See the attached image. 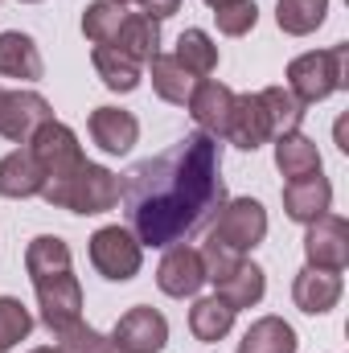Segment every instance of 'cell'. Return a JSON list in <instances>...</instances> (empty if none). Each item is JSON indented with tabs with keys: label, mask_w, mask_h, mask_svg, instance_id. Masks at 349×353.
Segmentation results:
<instances>
[{
	"label": "cell",
	"mask_w": 349,
	"mask_h": 353,
	"mask_svg": "<svg viewBox=\"0 0 349 353\" xmlns=\"http://www.w3.org/2000/svg\"><path fill=\"white\" fill-rule=\"evenodd\" d=\"M115 4H123V8H128V4H136V0H115Z\"/></svg>",
	"instance_id": "38"
},
{
	"label": "cell",
	"mask_w": 349,
	"mask_h": 353,
	"mask_svg": "<svg viewBox=\"0 0 349 353\" xmlns=\"http://www.w3.org/2000/svg\"><path fill=\"white\" fill-rule=\"evenodd\" d=\"M304 259L308 267L346 271L349 263V222L341 214H325L304 226Z\"/></svg>",
	"instance_id": "8"
},
{
	"label": "cell",
	"mask_w": 349,
	"mask_h": 353,
	"mask_svg": "<svg viewBox=\"0 0 349 353\" xmlns=\"http://www.w3.org/2000/svg\"><path fill=\"white\" fill-rule=\"evenodd\" d=\"M157 288L173 300L185 296H197L206 288V263H201V251L189 247V243H173L165 247V259L157 267Z\"/></svg>",
	"instance_id": "11"
},
{
	"label": "cell",
	"mask_w": 349,
	"mask_h": 353,
	"mask_svg": "<svg viewBox=\"0 0 349 353\" xmlns=\"http://www.w3.org/2000/svg\"><path fill=\"white\" fill-rule=\"evenodd\" d=\"M87 255H90V267L111 283H128L144 267V247L128 226H99L90 234Z\"/></svg>",
	"instance_id": "5"
},
{
	"label": "cell",
	"mask_w": 349,
	"mask_h": 353,
	"mask_svg": "<svg viewBox=\"0 0 349 353\" xmlns=\"http://www.w3.org/2000/svg\"><path fill=\"white\" fill-rule=\"evenodd\" d=\"M263 292H267V275H263V267L251 263L247 255L230 267L222 279H214V296H218V300H226L235 312L255 308V304L263 300Z\"/></svg>",
	"instance_id": "19"
},
{
	"label": "cell",
	"mask_w": 349,
	"mask_h": 353,
	"mask_svg": "<svg viewBox=\"0 0 349 353\" xmlns=\"http://www.w3.org/2000/svg\"><path fill=\"white\" fill-rule=\"evenodd\" d=\"M111 46L123 50L128 58H136L140 66H148L161 54V21H152L148 12H128Z\"/></svg>",
	"instance_id": "21"
},
{
	"label": "cell",
	"mask_w": 349,
	"mask_h": 353,
	"mask_svg": "<svg viewBox=\"0 0 349 353\" xmlns=\"http://www.w3.org/2000/svg\"><path fill=\"white\" fill-rule=\"evenodd\" d=\"M148 79H152V90H157L165 103H173V107H185L189 94H193V87H197V79L177 62L173 54H157V58L148 62Z\"/></svg>",
	"instance_id": "26"
},
{
	"label": "cell",
	"mask_w": 349,
	"mask_h": 353,
	"mask_svg": "<svg viewBox=\"0 0 349 353\" xmlns=\"http://www.w3.org/2000/svg\"><path fill=\"white\" fill-rule=\"evenodd\" d=\"M349 87V46H329V50H308L300 58L288 62V90L312 107V103H325L329 94Z\"/></svg>",
	"instance_id": "3"
},
{
	"label": "cell",
	"mask_w": 349,
	"mask_h": 353,
	"mask_svg": "<svg viewBox=\"0 0 349 353\" xmlns=\"http://www.w3.org/2000/svg\"><path fill=\"white\" fill-rule=\"evenodd\" d=\"M259 99H263V107H267V119H271V132H275V136L300 132V123H304V103H300L288 87H263Z\"/></svg>",
	"instance_id": "30"
},
{
	"label": "cell",
	"mask_w": 349,
	"mask_h": 353,
	"mask_svg": "<svg viewBox=\"0 0 349 353\" xmlns=\"http://www.w3.org/2000/svg\"><path fill=\"white\" fill-rule=\"evenodd\" d=\"M46 74V62H41V50L29 33L21 29H4L0 33V79H12V83H37Z\"/></svg>",
	"instance_id": "17"
},
{
	"label": "cell",
	"mask_w": 349,
	"mask_h": 353,
	"mask_svg": "<svg viewBox=\"0 0 349 353\" xmlns=\"http://www.w3.org/2000/svg\"><path fill=\"white\" fill-rule=\"evenodd\" d=\"M41 189H46V173L25 144L12 148L8 157H0V197L25 201V197H41Z\"/></svg>",
	"instance_id": "18"
},
{
	"label": "cell",
	"mask_w": 349,
	"mask_h": 353,
	"mask_svg": "<svg viewBox=\"0 0 349 353\" xmlns=\"http://www.w3.org/2000/svg\"><path fill=\"white\" fill-rule=\"evenodd\" d=\"M87 132L107 157H128L140 140V119L123 107H94L87 119Z\"/></svg>",
	"instance_id": "15"
},
{
	"label": "cell",
	"mask_w": 349,
	"mask_h": 353,
	"mask_svg": "<svg viewBox=\"0 0 349 353\" xmlns=\"http://www.w3.org/2000/svg\"><path fill=\"white\" fill-rule=\"evenodd\" d=\"M263 239H267V210L255 197H226L206 230V243L230 255H251Z\"/></svg>",
	"instance_id": "4"
},
{
	"label": "cell",
	"mask_w": 349,
	"mask_h": 353,
	"mask_svg": "<svg viewBox=\"0 0 349 353\" xmlns=\"http://www.w3.org/2000/svg\"><path fill=\"white\" fill-rule=\"evenodd\" d=\"M173 58L193 74V79H210L218 70V41L206 33V29H185L177 37V50Z\"/></svg>",
	"instance_id": "27"
},
{
	"label": "cell",
	"mask_w": 349,
	"mask_h": 353,
	"mask_svg": "<svg viewBox=\"0 0 349 353\" xmlns=\"http://www.w3.org/2000/svg\"><path fill=\"white\" fill-rule=\"evenodd\" d=\"M296 350H300V337L283 316H259L239 341V353H296Z\"/></svg>",
	"instance_id": "25"
},
{
	"label": "cell",
	"mask_w": 349,
	"mask_h": 353,
	"mask_svg": "<svg viewBox=\"0 0 349 353\" xmlns=\"http://www.w3.org/2000/svg\"><path fill=\"white\" fill-rule=\"evenodd\" d=\"M119 176L111 173L107 165H94V161H83L74 173L58 176L41 189V201L54 205V210H70V214H107L119 205Z\"/></svg>",
	"instance_id": "2"
},
{
	"label": "cell",
	"mask_w": 349,
	"mask_h": 353,
	"mask_svg": "<svg viewBox=\"0 0 349 353\" xmlns=\"http://www.w3.org/2000/svg\"><path fill=\"white\" fill-rule=\"evenodd\" d=\"M21 4H37V0H21Z\"/></svg>",
	"instance_id": "40"
},
{
	"label": "cell",
	"mask_w": 349,
	"mask_h": 353,
	"mask_svg": "<svg viewBox=\"0 0 349 353\" xmlns=\"http://www.w3.org/2000/svg\"><path fill=\"white\" fill-rule=\"evenodd\" d=\"M25 271L29 279H50V275H62V271H74V255H70V243L58 239V234H37L29 247H25Z\"/></svg>",
	"instance_id": "24"
},
{
	"label": "cell",
	"mask_w": 349,
	"mask_h": 353,
	"mask_svg": "<svg viewBox=\"0 0 349 353\" xmlns=\"http://www.w3.org/2000/svg\"><path fill=\"white\" fill-rule=\"evenodd\" d=\"M329 17V0H279L275 4V25L288 37H308L325 25Z\"/></svg>",
	"instance_id": "28"
},
{
	"label": "cell",
	"mask_w": 349,
	"mask_h": 353,
	"mask_svg": "<svg viewBox=\"0 0 349 353\" xmlns=\"http://www.w3.org/2000/svg\"><path fill=\"white\" fill-rule=\"evenodd\" d=\"M123 17H128L123 4H115V0H90L87 8H83V37H87L90 46H111L115 33H119V25H123Z\"/></svg>",
	"instance_id": "29"
},
{
	"label": "cell",
	"mask_w": 349,
	"mask_h": 353,
	"mask_svg": "<svg viewBox=\"0 0 349 353\" xmlns=\"http://www.w3.org/2000/svg\"><path fill=\"white\" fill-rule=\"evenodd\" d=\"M54 345L62 353H115L111 337L99 333L94 325H87L83 316L70 321V325H62V329H54Z\"/></svg>",
	"instance_id": "31"
},
{
	"label": "cell",
	"mask_w": 349,
	"mask_h": 353,
	"mask_svg": "<svg viewBox=\"0 0 349 353\" xmlns=\"http://www.w3.org/2000/svg\"><path fill=\"white\" fill-rule=\"evenodd\" d=\"M29 353H62L58 345H37V350H29Z\"/></svg>",
	"instance_id": "36"
},
{
	"label": "cell",
	"mask_w": 349,
	"mask_h": 353,
	"mask_svg": "<svg viewBox=\"0 0 349 353\" xmlns=\"http://www.w3.org/2000/svg\"><path fill=\"white\" fill-rule=\"evenodd\" d=\"M235 316H239V312H235L226 300H218V296H197L193 308H189V333H193L201 345H218L222 337H230Z\"/></svg>",
	"instance_id": "22"
},
{
	"label": "cell",
	"mask_w": 349,
	"mask_h": 353,
	"mask_svg": "<svg viewBox=\"0 0 349 353\" xmlns=\"http://www.w3.org/2000/svg\"><path fill=\"white\" fill-rule=\"evenodd\" d=\"M25 148L37 157V165H41V173H46V185L58 181V176H66V173H74V169L87 161V152H83V144H79V132H74L70 123H62V119L41 123Z\"/></svg>",
	"instance_id": "6"
},
{
	"label": "cell",
	"mask_w": 349,
	"mask_h": 353,
	"mask_svg": "<svg viewBox=\"0 0 349 353\" xmlns=\"http://www.w3.org/2000/svg\"><path fill=\"white\" fill-rule=\"evenodd\" d=\"M206 4H210V8H222V4H230V0H206Z\"/></svg>",
	"instance_id": "37"
},
{
	"label": "cell",
	"mask_w": 349,
	"mask_h": 353,
	"mask_svg": "<svg viewBox=\"0 0 349 353\" xmlns=\"http://www.w3.org/2000/svg\"><path fill=\"white\" fill-rule=\"evenodd\" d=\"M214 21H218V33L226 37H247L255 25H259V4L255 0H230L222 8H214Z\"/></svg>",
	"instance_id": "33"
},
{
	"label": "cell",
	"mask_w": 349,
	"mask_h": 353,
	"mask_svg": "<svg viewBox=\"0 0 349 353\" xmlns=\"http://www.w3.org/2000/svg\"><path fill=\"white\" fill-rule=\"evenodd\" d=\"M123 210L140 247H173L197 234L226 201L222 144L206 132L177 140L169 152L140 161L119 181Z\"/></svg>",
	"instance_id": "1"
},
{
	"label": "cell",
	"mask_w": 349,
	"mask_h": 353,
	"mask_svg": "<svg viewBox=\"0 0 349 353\" xmlns=\"http://www.w3.org/2000/svg\"><path fill=\"white\" fill-rule=\"evenodd\" d=\"M136 4H140V12H148L152 21H165V17L181 12V0H136Z\"/></svg>",
	"instance_id": "34"
},
{
	"label": "cell",
	"mask_w": 349,
	"mask_h": 353,
	"mask_svg": "<svg viewBox=\"0 0 349 353\" xmlns=\"http://www.w3.org/2000/svg\"><path fill=\"white\" fill-rule=\"evenodd\" d=\"M230 107H235V90L226 87V83H218V79H197V87H193L189 103H185V111L197 123V132H206L214 140L226 136Z\"/></svg>",
	"instance_id": "12"
},
{
	"label": "cell",
	"mask_w": 349,
	"mask_h": 353,
	"mask_svg": "<svg viewBox=\"0 0 349 353\" xmlns=\"http://www.w3.org/2000/svg\"><path fill=\"white\" fill-rule=\"evenodd\" d=\"M0 107H4V87H0Z\"/></svg>",
	"instance_id": "39"
},
{
	"label": "cell",
	"mask_w": 349,
	"mask_h": 353,
	"mask_svg": "<svg viewBox=\"0 0 349 353\" xmlns=\"http://www.w3.org/2000/svg\"><path fill=\"white\" fill-rule=\"evenodd\" d=\"M111 345H115V353H161L169 345V321H165V312H157L148 304L128 308L115 321V329H111Z\"/></svg>",
	"instance_id": "7"
},
{
	"label": "cell",
	"mask_w": 349,
	"mask_h": 353,
	"mask_svg": "<svg viewBox=\"0 0 349 353\" xmlns=\"http://www.w3.org/2000/svg\"><path fill=\"white\" fill-rule=\"evenodd\" d=\"M333 210V185L325 173L312 176H296V181H283V214L300 226L325 218Z\"/></svg>",
	"instance_id": "16"
},
{
	"label": "cell",
	"mask_w": 349,
	"mask_h": 353,
	"mask_svg": "<svg viewBox=\"0 0 349 353\" xmlns=\"http://www.w3.org/2000/svg\"><path fill=\"white\" fill-rule=\"evenodd\" d=\"M90 66L103 79V87L115 90V94H132L144 83V66L136 58H128L123 50H115V46H94L90 50Z\"/></svg>",
	"instance_id": "20"
},
{
	"label": "cell",
	"mask_w": 349,
	"mask_h": 353,
	"mask_svg": "<svg viewBox=\"0 0 349 353\" xmlns=\"http://www.w3.org/2000/svg\"><path fill=\"white\" fill-rule=\"evenodd\" d=\"M341 292H346L341 271H325V267L304 263L300 271H296V279H292V300H296V308L308 312V316L333 312V308L341 304Z\"/></svg>",
	"instance_id": "14"
},
{
	"label": "cell",
	"mask_w": 349,
	"mask_h": 353,
	"mask_svg": "<svg viewBox=\"0 0 349 353\" xmlns=\"http://www.w3.org/2000/svg\"><path fill=\"white\" fill-rule=\"evenodd\" d=\"M33 292H37L41 325H46L50 333L83 316V283H79V275H74V271H62V275L37 279V283H33Z\"/></svg>",
	"instance_id": "10"
},
{
	"label": "cell",
	"mask_w": 349,
	"mask_h": 353,
	"mask_svg": "<svg viewBox=\"0 0 349 353\" xmlns=\"http://www.w3.org/2000/svg\"><path fill=\"white\" fill-rule=\"evenodd\" d=\"M222 140H226V144H235V148H243V152H255V148H263V144H271V140H275L259 90H255V94H235L230 123H226V136H222Z\"/></svg>",
	"instance_id": "13"
},
{
	"label": "cell",
	"mask_w": 349,
	"mask_h": 353,
	"mask_svg": "<svg viewBox=\"0 0 349 353\" xmlns=\"http://www.w3.org/2000/svg\"><path fill=\"white\" fill-rule=\"evenodd\" d=\"M54 119V107H50V99L46 94H37V90H4V107H0V136L4 140H12V144H29L33 140V132L41 128V123H50Z\"/></svg>",
	"instance_id": "9"
},
{
	"label": "cell",
	"mask_w": 349,
	"mask_h": 353,
	"mask_svg": "<svg viewBox=\"0 0 349 353\" xmlns=\"http://www.w3.org/2000/svg\"><path fill=\"white\" fill-rule=\"evenodd\" d=\"M271 144H275V169L288 176V181L321 173V148H317V140H308L304 132H283V136H275Z\"/></svg>",
	"instance_id": "23"
},
{
	"label": "cell",
	"mask_w": 349,
	"mask_h": 353,
	"mask_svg": "<svg viewBox=\"0 0 349 353\" xmlns=\"http://www.w3.org/2000/svg\"><path fill=\"white\" fill-rule=\"evenodd\" d=\"M337 148L349 152V140H346V119H337Z\"/></svg>",
	"instance_id": "35"
},
{
	"label": "cell",
	"mask_w": 349,
	"mask_h": 353,
	"mask_svg": "<svg viewBox=\"0 0 349 353\" xmlns=\"http://www.w3.org/2000/svg\"><path fill=\"white\" fill-rule=\"evenodd\" d=\"M33 333V312L17 296H0V353L17 350Z\"/></svg>",
	"instance_id": "32"
}]
</instances>
